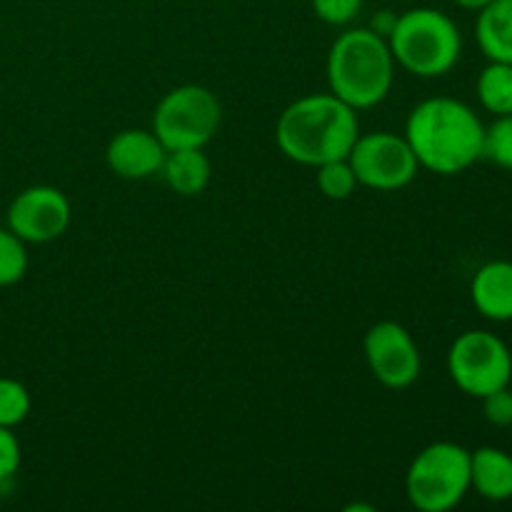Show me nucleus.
Instances as JSON below:
<instances>
[{"label":"nucleus","mask_w":512,"mask_h":512,"mask_svg":"<svg viewBox=\"0 0 512 512\" xmlns=\"http://www.w3.org/2000/svg\"><path fill=\"white\" fill-rule=\"evenodd\" d=\"M315 15L328 25H348L363 10V0H310Z\"/></svg>","instance_id":"nucleus-21"},{"label":"nucleus","mask_w":512,"mask_h":512,"mask_svg":"<svg viewBox=\"0 0 512 512\" xmlns=\"http://www.w3.org/2000/svg\"><path fill=\"white\" fill-rule=\"evenodd\" d=\"M478 100L488 113L498 115L512 113V63L490 60L478 75Z\"/></svg>","instance_id":"nucleus-16"},{"label":"nucleus","mask_w":512,"mask_h":512,"mask_svg":"<svg viewBox=\"0 0 512 512\" xmlns=\"http://www.w3.org/2000/svg\"><path fill=\"white\" fill-rule=\"evenodd\" d=\"M470 298L475 310L493 323L512 320V263L510 260H490L473 275Z\"/></svg>","instance_id":"nucleus-12"},{"label":"nucleus","mask_w":512,"mask_h":512,"mask_svg":"<svg viewBox=\"0 0 512 512\" xmlns=\"http://www.w3.org/2000/svg\"><path fill=\"white\" fill-rule=\"evenodd\" d=\"M315 170H318V173H315V180H318V188L325 198L345 200L355 193V188H358V178H355V170L348 158L328 160V163L318 165Z\"/></svg>","instance_id":"nucleus-17"},{"label":"nucleus","mask_w":512,"mask_h":512,"mask_svg":"<svg viewBox=\"0 0 512 512\" xmlns=\"http://www.w3.org/2000/svg\"><path fill=\"white\" fill-rule=\"evenodd\" d=\"M160 175H163L165 183L175 193L185 195V198H193V195H200L210 185L213 165H210L203 148H178L165 153Z\"/></svg>","instance_id":"nucleus-14"},{"label":"nucleus","mask_w":512,"mask_h":512,"mask_svg":"<svg viewBox=\"0 0 512 512\" xmlns=\"http://www.w3.org/2000/svg\"><path fill=\"white\" fill-rule=\"evenodd\" d=\"M358 135V110L333 93L298 98L280 113L275 125V143L280 153L310 168H318L328 160L348 158Z\"/></svg>","instance_id":"nucleus-2"},{"label":"nucleus","mask_w":512,"mask_h":512,"mask_svg":"<svg viewBox=\"0 0 512 512\" xmlns=\"http://www.w3.org/2000/svg\"><path fill=\"white\" fill-rule=\"evenodd\" d=\"M395 65L418 78H440L450 73L463 53V35L455 20L435 8L405 10L388 33Z\"/></svg>","instance_id":"nucleus-4"},{"label":"nucleus","mask_w":512,"mask_h":512,"mask_svg":"<svg viewBox=\"0 0 512 512\" xmlns=\"http://www.w3.org/2000/svg\"><path fill=\"white\" fill-rule=\"evenodd\" d=\"M470 488L490 503L512 498V455L485 445L470 453Z\"/></svg>","instance_id":"nucleus-13"},{"label":"nucleus","mask_w":512,"mask_h":512,"mask_svg":"<svg viewBox=\"0 0 512 512\" xmlns=\"http://www.w3.org/2000/svg\"><path fill=\"white\" fill-rule=\"evenodd\" d=\"M70 225V200L53 185L20 190L8 208V228L25 243H53Z\"/></svg>","instance_id":"nucleus-10"},{"label":"nucleus","mask_w":512,"mask_h":512,"mask_svg":"<svg viewBox=\"0 0 512 512\" xmlns=\"http://www.w3.org/2000/svg\"><path fill=\"white\" fill-rule=\"evenodd\" d=\"M348 160L353 165L358 185L380 190V193L405 188L413 183L420 170L418 158L405 135L388 133V130L358 135Z\"/></svg>","instance_id":"nucleus-8"},{"label":"nucleus","mask_w":512,"mask_h":512,"mask_svg":"<svg viewBox=\"0 0 512 512\" xmlns=\"http://www.w3.org/2000/svg\"><path fill=\"white\" fill-rule=\"evenodd\" d=\"M20 460H23V453H20L13 428H0V485L18 473Z\"/></svg>","instance_id":"nucleus-23"},{"label":"nucleus","mask_w":512,"mask_h":512,"mask_svg":"<svg viewBox=\"0 0 512 512\" xmlns=\"http://www.w3.org/2000/svg\"><path fill=\"white\" fill-rule=\"evenodd\" d=\"M405 140L420 168L438 175H458L483 158L485 125L463 100L428 98L410 110Z\"/></svg>","instance_id":"nucleus-1"},{"label":"nucleus","mask_w":512,"mask_h":512,"mask_svg":"<svg viewBox=\"0 0 512 512\" xmlns=\"http://www.w3.org/2000/svg\"><path fill=\"white\" fill-rule=\"evenodd\" d=\"M395 18H398V15L390 13V10H380V13L373 18V30L383 35V38H388V33L393 30Z\"/></svg>","instance_id":"nucleus-24"},{"label":"nucleus","mask_w":512,"mask_h":512,"mask_svg":"<svg viewBox=\"0 0 512 512\" xmlns=\"http://www.w3.org/2000/svg\"><path fill=\"white\" fill-rule=\"evenodd\" d=\"M165 145L160 143L158 135L153 130H120L105 150V160L108 168L113 170L118 178L125 180H143L150 175L160 173L165 160Z\"/></svg>","instance_id":"nucleus-11"},{"label":"nucleus","mask_w":512,"mask_h":512,"mask_svg":"<svg viewBox=\"0 0 512 512\" xmlns=\"http://www.w3.org/2000/svg\"><path fill=\"white\" fill-rule=\"evenodd\" d=\"M223 118L220 100L205 85H180L163 95L153 113V133L165 150L205 148Z\"/></svg>","instance_id":"nucleus-6"},{"label":"nucleus","mask_w":512,"mask_h":512,"mask_svg":"<svg viewBox=\"0 0 512 512\" xmlns=\"http://www.w3.org/2000/svg\"><path fill=\"white\" fill-rule=\"evenodd\" d=\"M483 158L493 160L500 168L512 170V113L498 115L490 128H485Z\"/></svg>","instance_id":"nucleus-20"},{"label":"nucleus","mask_w":512,"mask_h":512,"mask_svg":"<svg viewBox=\"0 0 512 512\" xmlns=\"http://www.w3.org/2000/svg\"><path fill=\"white\" fill-rule=\"evenodd\" d=\"M448 373L470 398H485L512 380V353L495 333L468 330L448 350Z\"/></svg>","instance_id":"nucleus-7"},{"label":"nucleus","mask_w":512,"mask_h":512,"mask_svg":"<svg viewBox=\"0 0 512 512\" xmlns=\"http://www.w3.org/2000/svg\"><path fill=\"white\" fill-rule=\"evenodd\" d=\"M328 88L353 110H368L388 98L395 80V58L388 40L373 28H350L330 45Z\"/></svg>","instance_id":"nucleus-3"},{"label":"nucleus","mask_w":512,"mask_h":512,"mask_svg":"<svg viewBox=\"0 0 512 512\" xmlns=\"http://www.w3.org/2000/svg\"><path fill=\"white\" fill-rule=\"evenodd\" d=\"M475 38L485 58L512 63V0H493L478 10Z\"/></svg>","instance_id":"nucleus-15"},{"label":"nucleus","mask_w":512,"mask_h":512,"mask_svg":"<svg viewBox=\"0 0 512 512\" xmlns=\"http://www.w3.org/2000/svg\"><path fill=\"white\" fill-rule=\"evenodd\" d=\"M28 273V250L25 240L10 228H0V288L20 283Z\"/></svg>","instance_id":"nucleus-18"},{"label":"nucleus","mask_w":512,"mask_h":512,"mask_svg":"<svg viewBox=\"0 0 512 512\" xmlns=\"http://www.w3.org/2000/svg\"><path fill=\"white\" fill-rule=\"evenodd\" d=\"M453 3L458 5V8L475 10V13H478V10H483L485 5H490V3H493V0H453Z\"/></svg>","instance_id":"nucleus-25"},{"label":"nucleus","mask_w":512,"mask_h":512,"mask_svg":"<svg viewBox=\"0 0 512 512\" xmlns=\"http://www.w3.org/2000/svg\"><path fill=\"white\" fill-rule=\"evenodd\" d=\"M483 400V415L490 425L495 428H510L512 425V390L510 385L495 390V393L485 395Z\"/></svg>","instance_id":"nucleus-22"},{"label":"nucleus","mask_w":512,"mask_h":512,"mask_svg":"<svg viewBox=\"0 0 512 512\" xmlns=\"http://www.w3.org/2000/svg\"><path fill=\"white\" fill-rule=\"evenodd\" d=\"M468 490L470 450L448 440L420 450L405 473V495L420 512L453 510Z\"/></svg>","instance_id":"nucleus-5"},{"label":"nucleus","mask_w":512,"mask_h":512,"mask_svg":"<svg viewBox=\"0 0 512 512\" xmlns=\"http://www.w3.org/2000/svg\"><path fill=\"white\" fill-rule=\"evenodd\" d=\"M30 413V393L20 380L0 378V428H15Z\"/></svg>","instance_id":"nucleus-19"},{"label":"nucleus","mask_w":512,"mask_h":512,"mask_svg":"<svg viewBox=\"0 0 512 512\" xmlns=\"http://www.w3.org/2000/svg\"><path fill=\"white\" fill-rule=\"evenodd\" d=\"M365 360L380 385L390 390H405L420 378V350L413 335L395 320L375 323L363 340Z\"/></svg>","instance_id":"nucleus-9"}]
</instances>
